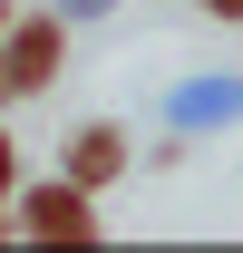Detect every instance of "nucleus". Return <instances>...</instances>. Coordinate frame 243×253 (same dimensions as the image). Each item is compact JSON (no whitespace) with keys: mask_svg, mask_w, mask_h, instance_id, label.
Listing matches in <instances>:
<instances>
[{"mask_svg":"<svg viewBox=\"0 0 243 253\" xmlns=\"http://www.w3.org/2000/svg\"><path fill=\"white\" fill-rule=\"evenodd\" d=\"M59 49H68V20H10L0 30V107H20L59 78Z\"/></svg>","mask_w":243,"mask_h":253,"instance_id":"f257e3e1","label":"nucleus"},{"mask_svg":"<svg viewBox=\"0 0 243 253\" xmlns=\"http://www.w3.org/2000/svg\"><path fill=\"white\" fill-rule=\"evenodd\" d=\"M10 205H20V234H30V244H97V195L88 185H30V195H10Z\"/></svg>","mask_w":243,"mask_h":253,"instance_id":"f03ea898","label":"nucleus"},{"mask_svg":"<svg viewBox=\"0 0 243 253\" xmlns=\"http://www.w3.org/2000/svg\"><path fill=\"white\" fill-rule=\"evenodd\" d=\"M117 175H126V136H117V126H78V146H68V185H117Z\"/></svg>","mask_w":243,"mask_h":253,"instance_id":"7ed1b4c3","label":"nucleus"},{"mask_svg":"<svg viewBox=\"0 0 243 253\" xmlns=\"http://www.w3.org/2000/svg\"><path fill=\"white\" fill-rule=\"evenodd\" d=\"M243 88L234 78H195V88H175V126H214V117H234Z\"/></svg>","mask_w":243,"mask_h":253,"instance_id":"20e7f679","label":"nucleus"},{"mask_svg":"<svg viewBox=\"0 0 243 253\" xmlns=\"http://www.w3.org/2000/svg\"><path fill=\"white\" fill-rule=\"evenodd\" d=\"M97 10H117V0H59V20H97Z\"/></svg>","mask_w":243,"mask_h":253,"instance_id":"39448f33","label":"nucleus"},{"mask_svg":"<svg viewBox=\"0 0 243 253\" xmlns=\"http://www.w3.org/2000/svg\"><path fill=\"white\" fill-rule=\"evenodd\" d=\"M10 195H20V175H10V136H0V205H10Z\"/></svg>","mask_w":243,"mask_h":253,"instance_id":"423d86ee","label":"nucleus"},{"mask_svg":"<svg viewBox=\"0 0 243 253\" xmlns=\"http://www.w3.org/2000/svg\"><path fill=\"white\" fill-rule=\"evenodd\" d=\"M204 10H214V20H224V30H234V20H243V0H204Z\"/></svg>","mask_w":243,"mask_h":253,"instance_id":"0eeeda50","label":"nucleus"},{"mask_svg":"<svg viewBox=\"0 0 243 253\" xmlns=\"http://www.w3.org/2000/svg\"><path fill=\"white\" fill-rule=\"evenodd\" d=\"M0 30H10V0H0Z\"/></svg>","mask_w":243,"mask_h":253,"instance_id":"6e6552de","label":"nucleus"}]
</instances>
